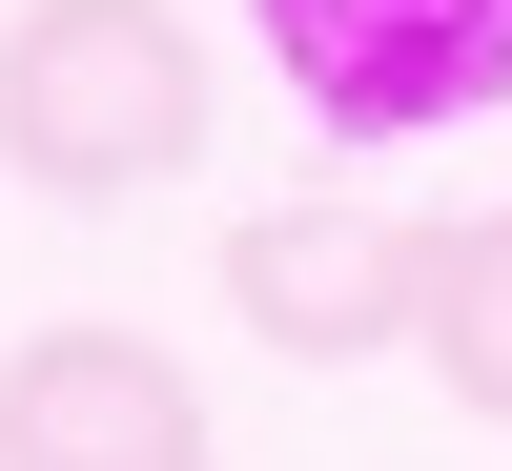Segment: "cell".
Here are the masks:
<instances>
[{"mask_svg":"<svg viewBox=\"0 0 512 471\" xmlns=\"http://www.w3.org/2000/svg\"><path fill=\"white\" fill-rule=\"evenodd\" d=\"M205 123H226L205 21H164V0H0V185L144 205L205 164Z\"/></svg>","mask_w":512,"mask_h":471,"instance_id":"obj_1","label":"cell"},{"mask_svg":"<svg viewBox=\"0 0 512 471\" xmlns=\"http://www.w3.org/2000/svg\"><path fill=\"white\" fill-rule=\"evenodd\" d=\"M410 349H431V390L512 431V205L492 226H431V308H410Z\"/></svg>","mask_w":512,"mask_h":471,"instance_id":"obj_5","label":"cell"},{"mask_svg":"<svg viewBox=\"0 0 512 471\" xmlns=\"http://www.w3.org/2000/svg\"><path fill=\"white\" fill-rule=\"evenodd\" d=\"M246 21L328 144H431V123L512 103V0H246Z\"/></svg>","mask_w":512,"mask_h":471,"instance_id":"obj_2","label":"cell"},{"mask_svg":"<svg viewBox=\"0 0 512 471\" xmlns=\"http://www.w3.org/2000/svg\"><path fill=\"white\" fill-rule=\"evenodd\" d=\"M226 308L267 328L287 369H369V349H410V308H431V226L410 205H246L226 226Z\"/></svg>","mask_w":512,"mask_h":471,"instance_id":"obj_3","label":"cell"},{"mask_svg":"<svg viewBox=\"0 0 512 471\" xmlns=\"http://www.w3.org/2000/svg\"><path fill=\"white\" fill-rule=\"evenodd\" d=\"M0 471H205V369L144 328H21L0 349Z\"/></svg>","mask_w":512,"mask_h":471,"instance_id":"obj_4","label":"cell"}]
</instances>
